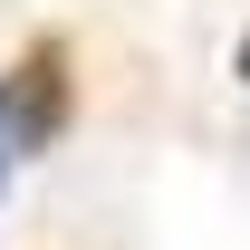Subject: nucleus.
<instances>
[{
    "label": "nucleus",
    "instance_id": "obj_3",
    "mask_svg": "<svg viewBox=\"0 0 250 250\" xmlns=\"http://www.w3.org/2000/svg\"><path fill=\"white\" fill-rule=\"evenodd\" d=\"M0 173H10V164H0Z\"/></svg>",
    "mask_w": 250,
    "mask_h": 250
},
{
    "label": "nucleus",
    "instance_id": "obj_2",
    "mask_svg": "<svg viewBox=\"0 0 250 250\" xmlns=\"http://www.w3.org/2000/svg\"><path fill=\"white\" fill-rule=\"evenodd\" d=\"M241 87H250V29H241Z\"/></svg>",
    "mask_w": 250,
    "mask_h": 250
},
{
    "label": "nucleus",
    "instance_id": "obj_1",
    "mask_svg": "<svg viewBox=\"0 0 250 250\" xmlns=\"http://www.w3.org/2000/svg\"><path fill=\"white\" fill-rule=\"evenodd\" d=\"M58 125H67V48H29L0 77V164L39 154Z\"/></svg>",
    "mask_w": 250,
    "mask_h": 250
}]
</instances>
